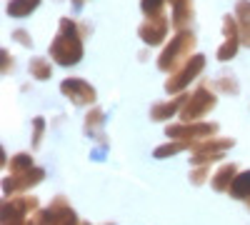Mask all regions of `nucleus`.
I'll return each instance as SVG.
<instances>
[{"label": "nucleus", "instance_id": "1", "mask_svg": "<svg viewBox=\"0 0 250 225\" xmlns=\"http://www.w3.org/2000/svg\"><path fill=\"white\" fill-rule=\"evenodd\" d=\"M50 53H53V58L58 60L60 65H73V63L80 60L83 48H80V40L75 35V25L70 23V20H62L60 23V35L53 43Z\"/></svg>", "mask_w": 250, "mask_h": 225}, {"label": "nucleus", "instance_id": "2", "mask_svg": "<svg viewBox=\"0 0 250 225\" xmlns=\"http://www.w3.org/2000/svg\"><path fill=\"white\" fill-rule=\"evenodd\" d=\"M215 105V98L213 95H208V90H198L193 98H190V103L185 105L183 110V120H195L200 113H205L208 108H213Z\"/></svg>", "mask_w": 250, "mask_h": 225}, {"label": "nucleus", "instance_id": "3", "mask_svg": "<svg viewBox=\"0 0 250 225\" xmlns=\"http://www.w3.org/2000/svg\"><path fill=\"white\" fill-rule=\"evenodd\" d=\"M188 45H193V33H183L180 38H175V40H173V45L163 53V58H160V68H163V70H168V68L175 63V60H178V55H180Z\"/></svg>", "mask_w": 250, "mask_h": 225}, {"label": "nucleus", "instance_id": "4", "mask_svg": "<svg viewBox=\"0 0 250 225\" xmlns=\"http://www.w3.org/2000/svg\"><path fill=\"white\" fill-rule=\"evenodd\" d=\"M60 88H62V93H68L75 103H93V98H95V90L90 85H85L83 80H65Z\"/></svg>", "mask_w": 250, "mask_h": 225}, {"label": "nucleus", "instance_id": "5", "mask_svg": "<svg viewBox=\"0 0 250 225\" xmlns=\"http://www.w3.org/2000/svg\"><path fill=\"white\" fill-rule=\"evenodd\" d=\"M165 30H168V23H165V18H150L148 23L140 28V35H143L145 43L155 45V43H160V40L165 38Z\"/></svg>", "mask_w": 250, "mask_h": 225}, {"label": "nucleus", "instance_id": "6", "mask_svg": "<svg viewBox=\"0 0 250 225\" xmlns=\"http://www.w3.org/2000/svg\"><path fill=\"white\" fill-rule=\"evenodd\" d=\"M200 68H203V58H200V55H195V58L190 60V63L185 65V70H183L180 75H175V80H168V85H165V88H168V90H180L185 83H190V80L200 73Z\"/></svg>", "mask_w": 250, "mask_h": 225}, {"label": "nucleus", "instance_id": "7", "mask_svg": "<svg viewBox=\"0 0 250 225\" xmlns=\"http://www.w3.org/2000/svg\"><path fill=\"white\" fill-rule=\"evenodd\" d=\"M38 5V0H13V3L8 5V13L15 15V18H23L28 10H33Z\"/></svg>", "mask_w": 250, "mask_h": 225}, {"label": "nucleus", "instance_id": "8", "mask_svg": "<svg viewBox=\"0 0 250 225\" xmlns=\"http://www.w3.org/2000/svg\"><path fill=\"white\" fill-rule=\"evenodd\" d=\"M233 175H235V168H233V165H225V168L215 175L213 188H215V190H225V188H228V183L233 180Z\"/></svg>", "mask_w": 250, "mask_h": 225}, {"label": "nucleus", "instance_id": "9", "mask_svg": "<svg viewBox=\"0 0 250 225\" xmlns=\"http://www.w3.org/2000/svg\"><path fill=\"white\" fill-rule=\"evenodd\" d=\"M248 193H250V173H243V175H238L233 180V195L245 198Z\"/></svg>", "mask_w": 250, "mask_h": 225}, {"label": "nucleus", "instance_id": "10", "mask_svg": "<svg viewBox=\"0 0 250 225\" xmlns=\"http://www.w3.org/2000/svg\"><path fill=\"white\" fill-rule=\"evenodd\" d=\"M238 13L243 15V40L250 45V3H240Z\"/></svg>", "mask_w": 250, "mask_h": 225}, {"label": "nucleus", "instance_id": "11", "mask_svg": "<svg viewBox=\"0 0 250 225\" xmlns=\"http://www.w3.org/2000/svg\"><path fill=\"white\" fill-rule=\"evenodd\" d=\"M178 105H180V100H175V103H165V105H158V108L153 110V118H155V120L168 118V115H173V113L178 110Z\"/></svg>", "mask_w": 250, "mask_h": 225}, {"label": "nucleus", "instance_id": "12", "mask_svg": "<svg viewBox=\"0 0 250 225\" xmlns=\"http://www.w3.org/2000/svg\"><path fill=\"white\" fill-rule=\"evenodd\" d=\"M30 68H33V73H35V75H38L40 80H45V78L50 75V68H48V65L43 63V60H35V63H33Z\"/></svg>", "mask_w": 250, "mask_h": 225}, {"label": "nucleus", "instance_id": "13", "mask_svg": "<svg viewBox=\"0 0 250 225\" xmlns=\"http://www.w3.org/2000/svg\"><path fill=\"white\" fill-rule=\"evenodd\" d=\"M33 165V160L28 158V155H18L15 160H13V173H20L23 168H30Z\"/></svg>", "mask_w": 250, "mask_h": 225}, {"label": "nucleus", "instance_id": "14", "mask_svg": "<svg viewBox=\"0 0 250 225\" xmlns=\"http://www.w3.org/2000/svg\"><path fill=\"white\" fill-rule=\"evenodd\" d=\"M178 150H183V143H178V145H163V148H158L155 150V158H163V155H173V153H178Z\"/></svg>", "mask_w": 250, "mask_h": 225}, {"label": "nucleus", "instance_id": "15", "mask_svg": "<svg viewBox=\"0 0 250 225\" xmlns=\"http://www.w3.org/2000/svg\"><path fill=\"white\" fill-rule=\"evenodd\" d=\"M160 3H163V0H143V10L145 13H155L160 8Z\"/></svg>", "mask_w": 250, "mask_h": 225}]
</instances>
